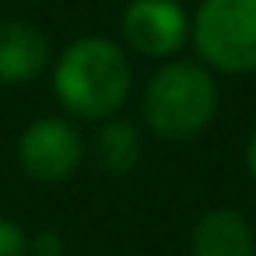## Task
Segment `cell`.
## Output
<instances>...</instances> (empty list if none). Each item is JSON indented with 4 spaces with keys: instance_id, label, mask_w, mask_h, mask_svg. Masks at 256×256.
I'll return each mask as SVG.
<instances>
[{
    "instance_id": "cell-1",
    "label": "cell",
    "mask_w": 256,
    "mask_h": 256,
    "mask_svg": "<svg viewBox=\"0 0 256 256\" xmlns=\"http://www.w3.org/2000/svg\"><path fill=\"white\" fill-rule=\"evenodd\" d=\"M53 88L70 112L84 120H106L130 95L126 53L112 39H102V36L78 39L64 50L53 70Z\"/></svg>"
},
{
    "instance_id": "cell-2",
    "label": "cell",
    "mask_w": 256,
    "mask_h": 256,
    "mask_svg": "<svg viewBox=\"0 0 256 256\" xmlns=\"http://www.w3.org/2000/svg\"><path fill=\"white\" fill-rule=\"evenodd\" d=\"M218 109V88L210 74L190 60L162 67L144 92V120L165 140L196 137Z\"/></svg>"
},
{
    "instance_id": "cell-3",
    "label": "cell",
    "mask_w": 256,
    "mask_h": 256,
    "mask_svg": "<svg viewBox=\"0 0 256 256\" xmlns=\"http://www.w3.org/2000/svg\"><path fill=\"white\" fill-rule=\"evenodd\" d=\"M193 46L218 70H256V0H204L193 18Z\"/></svg>"
},
{
    "instance_id": "cell-4",
    "label": "cell",
    "mask_w": 256,
    "mask_h": 256,
    "mask_svg": "<svg viewBox=\"0 0 256 256\" xmlns=\"http://www.w3.org/2000/svg\"><path fill=\"white\" fill-rule=\"evenodd\" d=\"M84 144L78 137V130L56 116L36 120L22 140H18V162L22 172L36 182H64L74 176V168L81 165Z\"/></svg>"
},
{
    "instance_id": "cell-5",
    "label": "cell",
    "mask_w": 256,
    "mask_h": 256,
    "mask_svg": "<svg viewBox=\"0 0 256 256\" xmlns=\"http://www.w3.org/2000/svg\"><path fill=\"white\" fill-rule=\"evenodd\" d=\"M123 39L144 56H168L186 42V14L176 0H134L123 11Z\"/></svg>"
},
{
    "instance_id": "cell-6",
    "label": "cell",
    "mask_w": 256,
    "mask_h": 256,
    "mask_svg": "<svg viewBox=\"0 0 256 256\" xmlns=\"http://www.w3.org/2000/svg\"><path fill=\"white\" fill-rule=\"evenodd\" d=\"M190 256H256V232L232 207L207 210L193 224Z\"/></svg>"
},
{
    "instance_id": "cell-7",
    "label": "cell",
    "mask_w": 256,
    "mask_h": 256,
    "mask_svg": "<svg viewBox=\"0 0 256 256\" xmlns=\"http://www.w3.org/2000/svg\"><path fill=\"white\" fill-rule=\"evenodd\" d=\"M50 60V39L28 22H0V81L25 84Z\"/></svg>"
},
{
    "instance_id": "cell-8",
    "label": "cell",
    "mask_w": 256,
    "mask_h": 256,
    "mask_svg": "<svg viewBox=\"0 0 256 256\" xmlns=\"http://www.w3.org/2000/svg\"><path fill=\"white\" fill-rule=\"evenodd\" d=\"M95 151H98V165L106 172H130L140 158V134L134 123L126 120H112L98 130V140H95Z\"/></svg>"
},
{
    "instance_id": "cell-9",
    "label": "cell",
    "mask_w": 256,
    "mask_h": 256,
    "mask_svg": "<svg viewBox=\"0 0 256 256\" xmlns=\"http://www.w3.org/2000/svg\"><path fill=\"white\" fill-rule=\"evenodd\" d=\"M0 256H28V235L8 218H0Z\"/></svg>"
},
{
    "instance_id": "cell-10",
    "label": "cell",
    "mask_w": 256,
    "mask_h": 256,
    "mask_svg": "<svg viewBox=\"0 0 256 256\" xmlns=\"http://www.w3.org/2000/svg\"><path fill=\"white\" fill-rule=\"evenodd\" d=\"M28 252L32 256H64V238L56 232H39L28 242Z\"/></svg>"
},
{
    "instance_id": "cell-11",
    "label": "cell",
    "mask_w": 256,
    "mask_h": 256,
    "mask_svg": "<svg viewBox=\"0 0 256 256\" xmlns=\"http://www.w3.org/2000/svg\"><path fill=\"white\" fill-rule=\"evenodd\" d=\"M246 165H249V176L256 179V134H252V140H249V148H246Z\"/></svg>"
}]
</instances>
